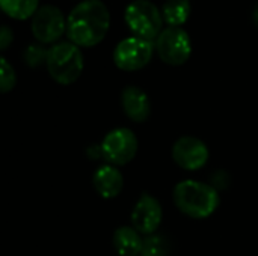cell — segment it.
<instances>
[{"label": "cell", "instance_id": "1", "mask_svg": "<svg viewBox=\"0 0 258 256\" xmlns=\"http://www.w3.org/2000/svg\"><path fill=\"white\" fill-rule=\"evenodd\" d=\"M110 26V12L101 0H83L73 8L67 18V35L77 47L100 44Z\"/></svg>", "mask_w": 258, "mask_h": 256}, {"label": "cell", "instance_id": "2", "mask_svg": "<svg viewBox=\"0 0 258 256\" xmlns=\"http://www.w3.org/2000/svg\"><path fill=\"white\" fill-rule=\"evenodd\" d=\"M172 198L175 207L192 219L210 217L221 202L216 187L194 180L178 183L174 187Z\"/></svg>", "mask_w": 258, "mask_h": 256}, {"label": "cell", "instance_id": "3", "mask_svg": "<svg viewBox=\"0 0 258 256\" xmlns=\"http://www.w3.org/2000/svg\"><path fill=\"white\" fill-rule=\"evenodd\" d=\"M45 65L50 77L56 83L67 86L80 77L85 60L80 47L73 42H59L50 48Z\"/></svg>", "mask_w": 258, "mask_h": 256}, {"label": "cell", "instance_id": "4", "mask_svg": "<svg viewBox=\"0 0 258 256\" xmlns=\"http://www.w3.org/2000/svg\"><path fill=\"white\" fill-rule=\"evenodd\" d=\"M125 23L135 36L154 41L163 30V15L150 0H135L124 12Z\"/></svg>", "mask_w": 258, "mask_h": 256}, {"label": "cell", "instance_id": "5", "mask_svg": "<svg viewBox=\"0 0 258 256\" xmlns=\"http://www.w3.org/2000/svg\"><path fill=\"white\" fill-rule=\"evenodd\" d=\"M138 146L139 142L136 134L125 127H119L109 131L100 145L101 157L107 161V164L112 166L128 164L136 157Z\"/></svg>", "mask_w": 258, "mask_h": 256}, {"label": "cell", "instance_id": "6", "mask_svg": "<svg viewBox=\"0 0 258 256\" xmlns=\"http://www.w3.org/2000/svg\"><path fill=\"white\" fill-rule=\"evenodd\" d=\"M159 57L172 66L186 63L192 54V41L189 33L181 27H166L156 39Z\"/></svg>", "mask_w": 258, "mask_h": 256}, {"label": "cell", "instance_id": "7", "mask_svg": "<svg viewBox=\"0 0 258 256\" xmlns=\"http://www.w3.org/2000/svg\"><path fill=\"white\" fill-rule=\"evenodd\" d=\"M156 44L151 41L130 36L118 42L113 50V62L122 71H138L147 66L153 57Z\"/></svg>", "mask_w": 258, "mask_h": 256}, {"label": "cell", "instance_id": "8", "mask_svg": "<svg viewBox=\"0 0 258 256\" xmlns=\"http://www.w3.org/2000/svg\"><path fill=\"white\" fill-rule=\"evenodd\" d=\"M32 33L41 44H53L67 32V20L59 8L53 5L41 6L32 17Z\"/></svg>", "mask_w": 258, "mask_h": 256}, {"label": "cell", "instance_id": "9", "mask_svg": "<svg viewBox=\"0 0 258 256\" xmlns=\"http://www.w3.org/2000/svg\"><path fill=\"white\" fill-rule=\"evenodd\" d=\"M209 155L207 145L194 136H183L172 146V158L184 170L203 169L209 161Z\"/></svg>", "mask_w": 258, "mask_h": 256}, {"label": "cell", "instance_id": "10", "mask_svg": "<svg viewBox=\"0 0 258 256\" xmlns=\"http://www.w3.org/2000/svg\"><path fill=\"white\" fill-rule=\"evenodd\" d=\"M162 219H163V210L160 202L154 196L144 193L138 199L132 211L133 228L145 237L154 235L162 223Z\"/></svg>", "mask_w": 258, "mask_h": 256}, {"label": "cell", "instance_id": "11", "mask_svg": "<svg viewBox=\"0 0 258 256\" xmlns=\"http://www.w3.org/2000/svg\"><path fill=\"white\" fill-rule=\"evenodd\" d=\"M121 104L128 119L145 122L151 113V103L147 92L138 86H127L121 94Z\"/></svg>", "mask_w": 258, "mask_h": 256}, {"label": "cell", "instance_id": "12", "mask_svg": "<svg viewBox=\"0 0 258 256\" xmlns=\"http://www.w3.org/2000/svg\"><path fill=\"white\" fill-rule=\"evenodd\" d=\"M92 184L97 193L104 199L116 198L124 187V177L116 166H100L92 177Z\"/></svg>", "mask_w": 258, "mask_h": 256}, {"label": "cell", "instance_id": "13", "mask_svg": "<svg viewBox=\"0 0 258 256\" xmlns=\"http://www.w3.org/2000/svg\"><path fill=\"white\" fill-rule=\"evenodd\" d=\"M113 249L119 256H139L144 247L142 234L138 232L133 226H121L115 231Z\"/></svg>", "mask_w": 258, "mask_h": 256}, {"label": "cell", "instance_id": "14", "mask_svg": "<svg viewBox=\"0 0 258 256\" xmlns=\"http://www.w3.org/2000/svg\"><path fill=\"white\" fill-rule=\"evenodd\" d=\"M190 0H166L162 6L163 21L169 27H181L190 15Z\"/></svg>", "mask_w": 258, "mask_h": 256}, {"label": "cell", "instance_id": "15", "mask_svg": "<svg viewBox=\"0 0 258 256\" xmlns=\"http://www.w3.org/2000/svg\"><path fill=\"white\" fill-rule=\"evenodd\" d=\"M39 0H0L2 11L14 20L32 18L38 8Z\"/></svg>", "mask_w": 258, "mask_h": 256}, {"label": "cell", "instance_id": "16", "mask_svg": "<svg viewBox=\"0 0 258 256\" xmlns=\"http://www.w3.org/2000/svg\"><path fill=\"white\" fill-rule=\"evenodd\" d=\"M168 241L162 235H148L144 238L141 256H168Z\"/></svg>", "mask_w": 258, "mask_h": 256}, {"label": "cell", "instance_id": "17", "mask_svg": "<svg viewBox=\"0 0 258 256\" xmlns=\"http://www.w3.org/2000/svg\"><path fill=\"white\" fill-rule=\"evenodd\" d=\"M15 83H17V75H15L12 65L5 57H2L0 59V91H2V94L12 91Z\"/></svg>", "mask_w": 258, "mask_h": 256}, {"label": "cell", "instance_id": "18", "mask_svg": "<svg viewBox=\"0 0 258 256\" xmlns=\"http://www.w3.org/2000/svg\"><path fill=\"white\" fill-rule=\"evenodd\" d=\"M48 51L47 48H44L42 45L39 44H32L26 48L24 51V60L29 66L35 68V66H39L41 63H47V57H48Z\"/></svg>", "mask_w": 258, "mask_h": 256}, {"label": "cell", "instance_id": "19", "mask_svg": "<svg viewBox=\"0 0 258 256\" xmlns=\"http://www.w3.org/2000/svg\"><path fill=\"white\" fill-rule=\"evenodd\" d=\"M12 39H14L12 30L6 24L2 26V29H0V50L5 51L12 44Z\"/></svg>", "mask_w": 258, "mask_h": 256}, {"label": "cell", "instance_id": "20", "mask_svg": "<svg viewBox=\"0 0 258 256\" xmlns=\"http://www.w3.org/2000/svg\"><path fill=\"white\" fill-rule=\"evenodd\" d=\"M252 20H254L255 26L258 27V3L255 5V8H254V12H252Z\"/></svg>", "mask_w": 258, "mask_h": 256}]
</instances>
